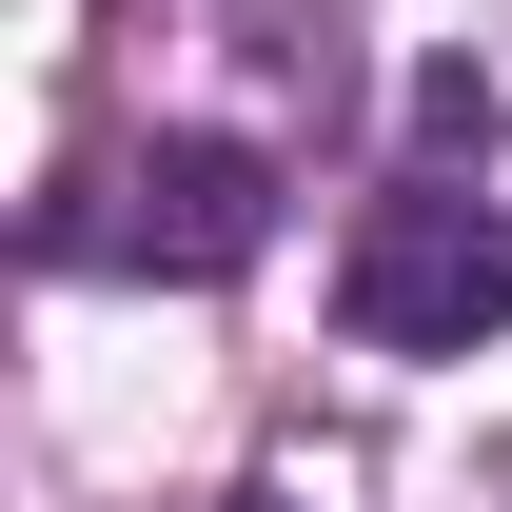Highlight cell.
Wrapping results in <instances>:
<instances>
[{
    "label": "cell",
    "mask_w": 512,
    "mask_h": 512,
    "mask_svg": "<svg viewBox=\"0 0 512 512\" xmlns=\"http://www.w3.org/2000/svg\"><path fill=\"white\" fill-rule=\"evenodd\" d=\"M335 316H355V355H493L512 316V217L453 178H394L375 217H355V256H335Z\"/></svg>",
    "instance_id": "cell-1"
},
{
    "label": "cell",
    "mask_w": 512,
    "mask_h": 512,
    "mask_svg": "<svg viewBox=\"0 0 512 512\" xmlns=\"http://www.w3.org/2000/svg\"><path fill=\"white\" fill-rule=\"evenodd\" d=\"M276 237V158L256 138H138L99 217H60V256H119V276H237Z\"/></svg>",
    "instance_id": "cell-2"
},
{
    "label": "cell",
    "mask_w": 512,
    "mask_h": 512,
    "mask_svg": "<svg viewBox=\"0 0 512 512\" xmlns=\"http://www.w3.org/2000/svg\"><path fill=\"white\" fill-rule=\"evenodd\" d=\"M217 512H296V493H217Z\"/></svg>",
    "instance_id": "cell-3"
}]
</instances>
